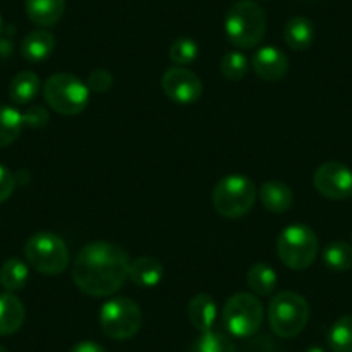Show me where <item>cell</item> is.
Wrapping results in <instances>:
<instances>
[{"label":"cell","mask_w":352,"mask_h":352,"mask_svg":"<svg viewBox=\"0 0 352 352\" xmlns=\"http://www.w3.org/2000/svg\"><path fill=\"white\" fill-rule=\"evenodd\" d=\"M199 56V45L190 36H182L175 40L169 47V59L176 66H188L194 63Z\"/></svg>","instance_id":"28"},{"label":"cell","mask_w":352,"mask_h":352,"mask_svg":"<svg viewBox=\"0 0 352 352\" xmlns=\"http://www.w3.org/2000/svg\"><path fill=\"white\" fill-rule=\"evenodd\" d=\"M4 33V21H2V16H0V35Z\"/></svg>","instance_id":"34"},{"label":"cell","mask_w":352,"mask_h":352,"mask_svg":"<svg viewBox=\"0 0 352 352\" xmlns=\"http://www.w3.org/2000/svg\"><path fill=\"white\" fill-rule=\"evenodd\" d=\"M276 283H278L276 272L266 263H256L247 272V285L254 296H272L273 290L276 289Z\"/></svg>","instance_id":"22"},{"label":"cell","mask_w":352,"mask_h":352,"mask_svg":"<svg viewBox=\"0 0 352 352\" xmlns=\"http://www.w3.org/2000/svg\"><path fill=\"white\" fill-rule=\"evenodd\" d=\"M43 97L54 113L63 116H76L83 113L90 102L87 83L71 73H56L43 85Z\"/></svg>","instance_id":"4"},{"label":"cell","mask_w":352,"mask_h":352,"mask_svg":"<svg viewBox=\"0 0 352 352\" xmlns=\"http://www.w3.org/2000/svg\"><path fill=\"white\" fill-rule=\"evenodd\" d=\"M314 188L330 201H344L352 195V169L337 161L323 162L314 171Z\"/></svg>","instance_id":"11"},{"label":"cell","mask_w":352,"mask_h":352,"mask_svg":"<svg viewBox=\"0 0 352 352\" xmlns=\"http://www.w3.org/2000/svg\"><path fill=\"white\" fill-rule=\"evenodd\" d=\"M16 188V178L6 166L0 164V204L8 201Z\"/></svg>","instance_id":"31"},{"label":"cell","mask_w":352,"mask_h":352,"mask_svg":"<svg viewBox=\"0 0 352 352\" xmlns=\"http://www.w3.org/2000/svg\"><path fill=\"white\" fill-rule=\"evenodd\" d=\"M128 278L140 289H152L164 278V268L155 257L140 256L130 263Z\"/></svg>","instance_id":"14"},{"label":"cell","mask_w":352,"mask_h":352,"mask_svg":"<svg viewBox=\"0 0 352 352\" xmlns=\"http://www.w3.org/2000/svg\"><path fill=\"white\" fill-rule=\"evenodd\" d=\"M56 49V36L47 30L28 33L21 43V54L30 63H42Z\"/></svg>","instance_id":"18"},{"label":"cell","mask_w":352,"mask_h":352,"mask_svg":"<svg viewBox=\"0 0 352 352\" xmlns=\"http://www.w3.org/2000/svg\"><path fill=\"white\" fill-rule=\"evenodd\" d=\"M218 318V306L208 294H197L188 302V320L199 331L212 330Z\"/></svg>","instance_id":"17"},{"label":"cell","mask_w":352,"mask_h":352,"mask_svg":"<svg viewBox=\"0 0 352 352\" xmlns=\"http://www.w3.org/2000/svg\"><path fill=\"white\" fill-rule=\"evenodd\" d=\"M23 113L11 106H0V147H8L21 135Z\"/></svg>","instance_id":"23"},{"label":"cell","mask_w":352,"mask_h":352,"mask_svg":"<svg viewBox=\"0 0 352 352\" xmlns=\"http://www.w3.org/2000/svg\"><path fill=\"white\" fill-rule=\"evenodd\" d=\"M25 8L32 23L42 28H50L64 16L66 0H25Z\"/></svg>","instance_id":"15"},{"label":"cell","mask_w":352,"mask_h":352,"mask_svg":"<svg viewBox=\"0 0 352 352\" xmlns=\"http://www.w3.org/2000/svg\"><path fill=\"white\" fill-rule=\"evenodd\" d=\"M40 90V78L38 74L33 71H21L16 74L9 85V97L18 106H25L30 104Z\"/></svg>","instance_id":"20"},{"label":"cell","mask_w":352,"mask_h":352,"mask_svg":"<svg viewBox=\"0 0 352 352\" xmlns=\"http://www.w3.org/2000/svg\"><path fill=\"white\" fill-rule=\"evenodd\" d=\"M306 352H327V351H324V349H321V347H318V345H316V347H309Z\"/></svg>","instance_id":"33"},{"label":"cell","mask_w":352,"mask_h":352,"mask_svg":"<svg viewBox=\"0 0 352 352\" xmlns=\"http://www.w3.org/2000/svg\"><path fill=\"white\" fill-rule=\"evenodd\" d=\"M100 327L113 340H128L142 327V311L130 297H113L100 309Z\"/></svg>","instance_id":"9"},{"label":"cell","mask_w":352,"mask_h":352,"mask_svg":"<svg viewBox=\"0 0 352 352\" xmlns=\"http://www.w3.org/2000/svg\"><path fill=\"white\" fill-rule=\"evenodd\" d=\"M283 38L290 49L302 52L314 42V25L304 16H294L283 28Z\"/></svg>","instance_id":"19"},{"label":"cell","mask_w":352,"mask_h":352,"mask_svg":"<svg viewBox=\"0 0 352 352\" xmlns=\"http://www.w3.org/2000/svg\"><path fill=\"white\" fill-rule=\"evenodd\" d=\"M309 304L297 292H278L268 306V321L273 333L282 338H294L302 333L309 321Z\"/></svg>","instance_id":"5"},{"label":"cell","mask_w":352,"mask_h":352,"mask_svg":"<svg viewBox=\"0 0 352 352\" xmlns=\"http://www.w3.org/2000/svg\"><path fill=\"white\" fill-rule=\"evenodd\" d=\"M130 257L111 242H90L73 263V282L87 296L107 297L116 294L128 280Z\"/></svg>","instance_id":"1"},{"label":"cell","mask_w":352,"mask_h":352,"mask_svg":"<svg viewBox=\"0 0 352 352\" xmlns=\"http://www.w3.org/2000/svg\"><path fill=\"white\" fill-rule=\"evenodd\" d=\"M23 123L25 126L43 128L49 123V111L42 106H32L23 113Z\"/></svg>","instance_id":"30"},{"label":"cell","mask_w":352,"mask_h":352,"mask_svg":"<svg viewBox=\"0 0 352 352\" xmlns=\"http://www.w3.org/2000/svg\"><path fill=\"white\" fill-rule=\"evenodd\" d=\"M69 352H107V351L102 347V345L97 344V342L83 340L80 342V344L74 345Z\"/></svg>","instance_id":"32"},{"label":"cell","mask_w":352,"mask_h":352,"mask_svg":"<svg viewBox=\"0 0 352 352\" xmlns=\"http://www.w3.org/2000/svg\"><path fill=\"white\" fill-rule=\"evenodd\" d=\"M26 309L19 297L12 292L0 294V337H9L21 330Z\"/></svg>","instance_id":"13"},{"label":"cell","mask_w":352,"mask_h":352,"mask_svg":"<svg viewBox=\"0 0 352 352\" xmlns=\"http://www.w3.org/2000/svg\"><path fill=\"white\" fill-rule=\"evenodd\" d=\"M252 69L261 80L280 81L289 73V59L276 47H261L252 56Z\"/></svg>","instance_id":"12"},{"label":"cell","mask_w":352,"mask_h":352,"mask_svg":"<svg viewBox=\"0 0 352 352\" xmlns=\"http://www.w3.org/2000/svg\"><path fill=\"white\" fill-rule=\"evenodd\" d=\"M25 257L33 270L47 276H57L69 264L66 242L52 232H38L25 243Z\"/></svg>","instance_id":"6"},{"label":"cell","mask_w":352,"mask_h":352,"mask_svg":"<svg viewBox=\"0 0 352 352\" xmlns=\"http://www.w3.org/2000/svg\"><path fill=\"white\" fill-rule=\"evenodd\" d=\"M161 88L164 96L176 104H194L201 99L204 87L194 71L184 66L169 67L161 78Z\"/></svg>","instance_id":"10"},{"label":"cell","mask_w":352,"mask_h":352,"mask_svg":"<svg viewBox=\"0 0 352 352\" xmlns=\"http://www.w3.org/2000/svg\"><path fill=\"white\" fill-rule=\"evenodd\" d=\"M323 263L335 273L352 270V245L347 242H331L323 250Z\"/></svg>","instance_id":"24"},{"label":"cell","mask_w":352,"mask_h":352,"mask_svg":"<svg viewBox=\"0 0 352 352\" xmlns=\"http://www.w3.org/2000/svg\"><path fill=\"white\" fill-rule=\"evenodd\" d=\"M190 352H236V345L232 338L219 331H202L201 337L194 342Z\"/></svg>","instance_id":"26"},{"label":"cell","mask_w":352,"mask_h":352,"mask_svg":"<svg viewBox=\"0 0 352 352\" xmlns=\"http://www.w3.org/2000/svg\"><path fill=\"white\" fill-rule=\"evenodd\" d=\"M113 83H114V78L107 69H94L92 73L88 74V80H87L88 90L96 94L107 92V90L113 87Z\"/></svg>","instance_id":"29"},{"label":"cell","mask_w":352,"mask_h":352,"mask_svg":"<svg viewBox=\"0 0 352 352\" xmlns=\"http://www.w3.org/2000/svg\"><path fill=\"white\" fill-rule=\"evenodd\" d=\"M266 12L254 0H239L230 8L225 19V32L239 49H254L266 33Z\"/></svg>","instance_id":"2"},{"label":"cell","mask_w":352,"mask_h":352,"mask_svg":"<svg viewBox=\"0 0 352 352\" xmlns=\"http://www.w3.org/2000/svg\"><path fill=\"white\" fill-rule=\"evenodd\" d=\"M223 76L230 81H240L249 71V59L243 52L240 50H232L223 56L221 64H219Z\"/></svg>","instance_id":"27"},{"label":"cell","mask_w":352,"mask_h":352,"mask_svg":"<svg viewBox=\"0 0 352 352\" xmlns=\"http://www.w3.org/2000/svg\"><path fill=\"white\" fill-rule=\"evenodd\" d=\"M30 278V268L19 257H9L0 268V285L6 292H19L26 287Z\"/></svg>","instance_id":"21"},{"label":"cell","mask_w":352,"mask_h":352,"mask_svg":"<svg viewBox=\"0 0 352 352\" xmlns=\"http://www.w3.org/2000/svg\"><path fill=\"white\" fill-rule=\"evenodd\" d=\"M259 201L268 211L282 214L289 211L294 204L292 188L276 180L264 182L259 188Z\"/></svg>","instance_id":"16"},{"label":"cell","mask_w":352,"mask_h":352,"mask_svg":"<svg viewBox=\"0 0 352 352\" xmlns=\"http://www.w3.org/2000/svg\"><path fill=\"white\" fill-rule=\"evenodd\" d=\"M320 250L318 235L306 225H290L282 230L276 240V252L287 268L302 272L314 263Z\"/></svg>","instance_id":"7"},{"label":"cell","mask_w":352,"mask_h":352,"mask_svg":"<svg viewBox=\"0 0 352 352\" xmlns=\"http://www.w3.org/2000/svg\"><path fill=\"white\" fill-rule=\"evenodd\" d=\"M327 342L333 352H352V314H345L331 324Z\"/></svg>","instance_id":"25"},{"label":"cell","mask_w":352,"mask_h":352,"mask_svg":"<svg viewBox=\"0 0 352 352\" xmlns=\"http://www.w3.org/2000/svg\"><path fill=\"white\" fill-rule=\"evenodd\" d=\"M257 199V188L243 175H226L212 190V206L226 219H239L252 209Z\"/></svg>","instance_id":"3"},{"label":"cell","mask_w":352,"mask_h":352,"mask_svg":"<svg viewBox=\"0 0 352 352\" xmlns=\"http://www.w3.org/2000/svg\"><path fill=\"white\" fill-rule=\"evenodd\" d=\"M0 352H9V351L4 347V345H0Z\"/></svg>","instance_id":"35"},{"label":"cell","mask_w":352,"mask_h":352,"mask_svg":"<svg viewBox=\"0 0 352 352\" xmlns=\"http://www.w3.org/2000/svg\"><path fill=\"white\" fill-rule=\"evenodd\" d=\"M264 309L257 296L239 292L226 300L221 311L223 327L233 337H250L257 333L263 324Z\"/></svg>","instance_id":"8"}]
</instances>
